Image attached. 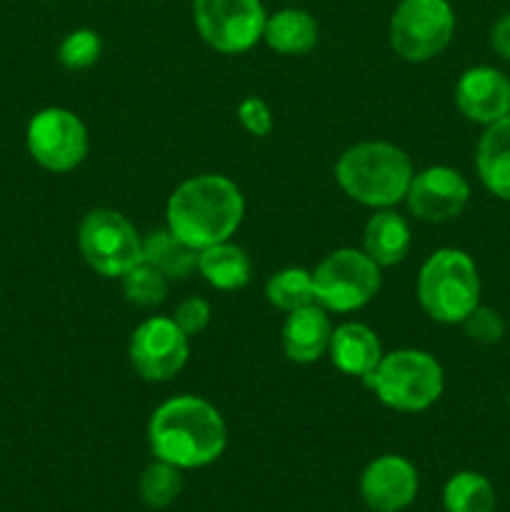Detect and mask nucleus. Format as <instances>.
Masks as SVG:
<instances>
[{
	"instance_id": "27",
	"label": "nucleus",
	"mask_w": 510,
	"mask_h": 512,
	"mask_svg": "<svg viewBox=\"0 0 510 512\" xmlns=\"http://www.w3.org/2000/svg\"><path fill=\"white\" fill-rule=\"evenodd\" d=\"M463 325L468 338L483 345L498 343L505 335V323L503 318H500V313L493 308H485V305H478V308L463 320Z\"/></svg>"
},
{
	"instance_id": "11",
	"label": "nucleus",
	"mask_w": 510,
	"mask_h": 512,
	"mask_svg": "<svg viewBox=\"0 0 510 512\" xmlns=\"http://www.w3.org/2000/svg\"><path fill=\"white\" fill-rule=\"evenodd\" d=\"M188 335L173 318H148L130 338V365L148 383H165L185 368L190 355Z\"/></svg>"
},
{
	"instance_id": "10",
	"label": "nucleus",
	"mask_w": 510,
	"mask_h": 512,
	"mask_svg": "<svg viewBox=\"0 0 510 512\" xmlns=\"http://www.w3.org/2000/svg\"><path fill=\"white\" fill-rule=\"evenodd\" d=\"M28 153L50 173H70L85 160L90 148L83 120L65 108H43L30 118L25 130Z\"/></svg>"
},
{
	"instance_id": "17",
	"label": "nucleus",
	"mask_w": 510,
	"mask_h": 512,
	"mask_svg": "<svg viewBox=\"0 0 510 512\" xmlns=\"http://www.w3.org/2000/svg\"><path fill=\"white\" fill-rule=\"evenodd\" d=\"M475 168L495 198L510 200V115L485 128L475 153Z\"/></svg>"
},
{
	"instance_id": "13",
	"label": "nucleus",
	"mask_w": 510,
	"mask_h": 512,
	"mask_svg": "<svg viewBox=\"0 0 510 512\" xmlns=\"http://www.w3.org/2000/svg\"><path fill=\"white\" fill-rule=\"evenodd\" d=\"M420 478L403 455H380L360 475V498L373 512H403L418 498Z\"/></svg>"
},
{
	"instance_id": "14",
	"label": "nucleus",
	"mask_w": 510,
	"mask_h": 512,
	"mask_svg": "<svg viewBox=\"0 0 510 512\" xmlns=\"http://www.w3.org/2000/svg\"><path fill=\"white\" fill-rule=\"evenodd\" d=\"M455 105L465 118L488 128L510 115V80L490 65L465 70L455 85Z\"/></svg>"
},
{
	"instance_id": "25",
	"label": "nucleus",
	"mask_w": 510,
	"mask_h": 512,
	"mask_svg": "<svg viewBox=\"0 0 510 512\" xmlns=\"http://www.w3.org/2000/svg\"><path fill=\"white\" fill-rule=\"evenodd\" d=\"M120 280H123L125 300L138 308H155L168 295V278L145 260L135 263Z\"/></svg>"
},
{
	"instance_id": "16",
	"label": "nucleus",
	"mask_w": 510,
	"mask_h": 512,
	"mask_svg": "<svg viewBox=\"0 0 510 512\" xmlns=\"http://www.w3.org/2000/svg\"><path fill=\"white\" fill-rule=\"evenodd\" d=\"M328 355L340 373L368 380L383 360V348H380L378 335L368 325L343 323L330 335Z\"/></svg>"
},
{
	"instance_id": "28",
	"label": "nucleus",
	"mask_w": 510,
	"mask_h": 512,
	"mask_svg": "<svg viewBox=\"0 0 510 512\" xmlns=\"http://www.w3.org/2000/svg\"><path fill=\"white\" fill-rule=\"evenodd\" d=\"M238 118L243 128L255 138H265L273 130V113H270L268 103L263 98H255V95H250L238 105Z\"/></svg>"
},
{
	"instance_id": "31",
	"label": "nucleus",
	"mask_w": 510,
	"mask_h": 512,
	"mask_svg": "<svg viewBox=\"0 0 510 512\" xmlns=\"http://www.w3.org/2000/svg\"><path fill=\"white\" fill-rule=\"evenodd\" d=\"M508 405H510V395H508Z\"/></svg>"
},
{
	"instance_id": "30",
	"label": "nucleus",
	"mask_w": 510,
	"mask_h": 512,
	"mask_svg": "<svg viewBox=\"0 0 510 512\" xmlns=\"http://www.w3.org/2000/svg\"><path fill=\"white\" fill-rule=\"evenodd\" d=\"M490 45L500 58L510 60V13H505L490 30Z\"/></svg>"
},
{
	"instance_id": "5",
	"label": "nucleus",
	"mask_w": 510,
	"mask_h": 512,
	"mask_svg": "<svg viewBox=\"0 0 510 512\" xmlns=\"http://www.w3.org/2000/svg\"><path fill=\"white\" fill-rule=\"evenodd\" d=\"M365 383L388 408L400 413H423L443 395L445 375L433 355L405 348L383 355Z\"/></svg>"
},
{
	"instance_id": "12",
	"label": "nucleus",
	"mask_w": 510,
	"mask_h": 512,
	"mask_svg": "<svg viewBox=\"0 0 510 512\" xmlns=\"http://www.w3.org/2000/svg\"><path fill=\"white\" fill-rule=\"evenodd\" d=\"M468 198V180L448 165H430L415 173L405 193L408 210L425 223H445L458 218L468 205Z\"/></svg>"
},
{
	"instance_id": "26",
	"label": "nucleus",
	"mask_w": 510,
	"mask_h": 512,
	"mask_svg": "<svg viewBox=\"0 0 510 512\" xmlns=\"http://www.w3.org/2000/svg\"><path fill=\"white\" fill-rule=\"evenodd\" d=\"M100 53H103L100 35L90 28H78L63 38L58 48V60L68 70H85L98 63Z\"/></svg>"
},
{
	"instance_id": "23",
	"label": "nucleus",
	"mask_w": 510,
	"mask_h": 512,
	"mask_svg": "<svg viewBox=\"0 0 510 512\" xmlns=\"http://www.w3.org/2000/svg\"><path fill=\"white\" fill-rule=\"evenodd\" d=\"M265 298L273 308L283 310V313H293V310L305 308V305H313V273L305 268L278 270L265 285Z\"/></svg>"
},
{
	"instance_id": "3",
	"label": "nucleus",
	"mask_w": 510,
	"mask_h": 512,
	"mask_svg": "<svg viewBox=\"0 0 510 512\" xmlns=\"http://www.w3.org/2000/svg\"><path fill=\"white\" fill-rule=\"evenodd\" d=\"M413 175L408 153L383 140L350 145L335 165V180L345 195L368 208H393L405 200Z\"/></svg>"
},
{
	"instance_id": "20",
	"label": "nucleus",
	"mask_w": 510,
	"mask_h": 512,
	"mask_svg": "<svg viewBox=\"0 0 510 512\" xmlns=\"http://www.w3.org/2000/svg\"><path fill=\"white\" fill-rule=\"evenodd\" d=\"M200 250L170 233L168 228L153 230L143 238V260L158 268L168 280H185L198 270Z\"/></svg>"
},
{
	"instance_id": "9",
	"label": "nucleus",
	"mask_w": 510,
	"mask_h": 512,
	"mask_svg": "<svg viewBox=\"0 0 510 512\" xmlns=\"http://www.w3.org/2000/svg\"><path fill=\"white\" fill-rule=\"evenodd\" d=\"M193 20L210 48L238 55L263 40L268 13L260 0H193Z\"/></svg>"
},
{
	"instance_id": "29",
	"label": "nucleus",
	"mask_w": 510,
	"mask_h": 512,
	"mask_svg": "<svg viewBox=\"0 0 510 512\" xmlns=\"http://www.w3.org/2000/svg\"><path fill=\"white\" fill-rule=\"evenodd\" d=\"M173 320L188 338L203 333L210 323V303L203 298H188L175 308Z\"/></svg>"
},
{
	"instance_id": "19",
	"label": "nucleus",
	"mask_w": 510,
	"mask_h": 512,
	"mask_svg": "<svg viewBox=\"0 0 510 512\" xmlns=\"http://www.w3.org/2000/svg\"><path fill=\"white\" fill-rule=\"evenodd\" d=\"M263 40L280 55H305L318 45V23L303 8H283L268 15Z\"/></svg>"
},
{
	"instance_id": "22",
	"label": "nucleus",
	"mask_w": 510,
	"mask_h": 512,
	"mask_svg": "<svg viewBox=\"0 0 510 512\" xmlns=\"http://www.w3.org/2000/svg\"><path fill=\"white\" fill-rule=\"evenodd\" d=\"M495 505L493 483L473 470H460L443 488L445 512H495Z\"/></svg>"
},
{
	"instance_id": "7",
	"label": "nucleus",
	"mask_w": 510,
	"mask_h": 512,
	"mask_svg": "<svg viewBox=\"0 0 510 512\" xmlns=\"http://www.w3.org/2000/svg\"><path fill=\"white\" fill-rule=\"evenodd\" d=\"M78 248L85 263L103 278H123L143 260V238L123 213L95 208L80 220Z\"/></svg>"
},
{
	"instance_id": "15",
	"label": "nucleus",
	"mask_w": 510,
	"mask_h": 512,
	"mask_svg": "<svg viewBox=\"0 0 510 512\" xmlns=\"http://www.w3.org/2000/svg\"><path fill=\"white\" fill-rule=\"evenodd\" d=\"M330 335H333V325L325 308H320L318 303L293 310L283 325L285 358L300 365L315 363L328 353Z\"/></svg>"
},
{
	"instance_id": "6",
	"label": "nucleus",
	"mask_w": 510,
	"mask_h": 512,
	"mask_svg": "<svg viewBox=\"0 0 510 512\" xmlns=\"http://www.w3.org/2000/svg\"><path fill=\"white\" fill-rule=\"evenodd\" d=\"M315 303L335 313L365 308L380 290V265L365 250L340 248L325 255L313 270Z\"/></svg>"
},
{
	"instance_id": "18",
	"label": "nucleus",
	"mask_w": 510,
	"mask_h": 512,
	"mask_svg": "<svg viewBox=\"0 0 510 512\" xmlns=\"http://www.w3.org/2000/svg\"><path fill=\"white\" fill-rule=\"evenodd\" d=\"M365 253L380 268H393L403 263L410 250V228L403 215L390 208H380L365 225Z\"/></svg>"
},
{
	"instance_id": "24",
	"label": "nucleus",
	"mask_w": 510,
	"mask_h": 512,
	"mask_svg": "<svg viewBox=\"0 0 510 512\" xmlns=\"http://www.w3.org/2000/svg\"><path fill=\"white\" fill-rule=\"evenodd\" d=\"M138 493L150 510L168 508L183 493V470L155 458L140 475Z\"/></svg>"
},
{
	"instance_id": "4",
	"label": "nucleus",
	"mask_w": 510,
	"mask_h": 512,
	"mask_svg": "<svg viewBox=\"0 0 510 512\" xmlns=\"http://www.w3.org/2000/svg\"><path fill=\"white\" fill-rule=\"evenodd\" d=\"M418 298L435 323H463L480 305V275L473 258L458 248L435 250L420 268Z\"/></svg>"
},
{
	"instance_id": "1",
	"label": "nucleus",
	"mask_w": 510,
	"mask_h": 512,
	"mask_svg": "<svg viewBox=\"0 0 510 512\" xmlns=\"http://www.w3.org/2000/svg\"><path fill=\"white\" fill-rule=\"evenodd\" d=\"M148 443L158 460L180 470H198L213 465L225 453L228 428L208 400L178 395L150 415Z\"/></svg>"
},
{
	"instance_id": "8",
	"label": "nucleus",
	"mask_w": 510,
	"mask_h": 512,
	"mask_svg": "<svg viewBox=\"0 0 510 512\" xmlns=\"http://www.w3.org/2000/svg\"><path fill=\"white\" fill-rule=\"evenodd\" d=\"M455 13L448 0H400L390 18V48L408 63H425L448 48Z\"/></svg>"
},
{
	"instance_id": "21",
	"label": "nucleus",
	"mask_w": 510,
	"mask_h": 512,
	"mask_svg": "<svg viewBox=\"0 0 510 512\" xmlns=\"http://www.w3.org/2000/svg\"><path fill=\"white\" fill-rule=\"evenodd\" d=\"M198 270L213 288L238 290L250 280V258L240 245L225 240L200 250Z\"/></svg>"
},
{
	"instance_id": "2",
	"label": "nucleus",
	"mask_w": 510,
	"mask_h": 512,
	"mask_svg": "<svg viewBox=\"0 0 510 512\" xmlns=\"http://www.w3.org/2000/svg\"><path fill=\"white\" fill-rule=\"evenodd\" d=\"M245 215V200L238 185L225 175H195L168 198L165 228L190 248L205 250L230 240Z\"/></svg>"
}]
</instances>
